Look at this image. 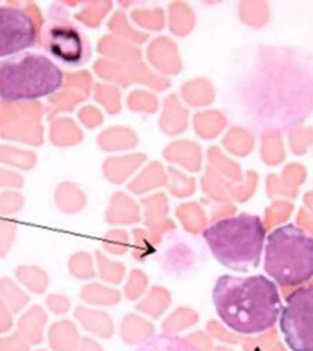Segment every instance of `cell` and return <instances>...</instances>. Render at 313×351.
I'll return each mask as SVG.
<instances>
[{
  "label": "cell",
  "instance_id": "obj_1",
  "mask_svg": "<svg viewBox=\"0 0 313 351\" xmlns=\"http://www.w3.org/2000/svg\"><path fill=\"white\" fill-rule=\"evenodd\" d=\"M213 301L220 319L243 335L268 330L277 323L283 308L277 285L263 274L220 276L214 285Z\"/></svg>",
  "mask_w": 313,
  "mask_h": 351
},
{
  "label": "cell",
  "instance_id": "obj_6",
  "mask_svg": "<svg viewBox=\"0 0 313 351\" xmlns=\"http://www.w3.org/2000/svg\"><path fill=\"white\" fill-rule=\"evenodd\" d=\"M43 43L48 53L63 64L81 65L89 55L86 40L69 22H49L43 29Z\"/></svg>",
  "mask_w": 313,
  "mask_h": 351
},
{
  "label": "cell",
  "instance_id": "obj_2",
  "mask_svg": "<svg viewBox=\"0 0 313 351\" xmlns=\"http://www.w3.org/2000/svg\"><path fill=\"white\" fill-rule=\"evenodd\" d=\"M203 238L217 262L239 273H248L259 265L266 229L258 216L242 213L214 222Z\"/></svg>",
  "mask_w": 313,
  "mask_h": 351
},
{
  "label": "cell",
  "instance_id": "obj_8",
  "mask_svg": "<svg viewBox=\"0 0 313 351\" xmlns=\"http://www.w3.org/2000/svg\"><path fill=\"white\" fill-rule=\"evenodd\" d=\"M139 351H205L199 343L191 337L174 335H161L148 340Z\"/></svg>",
  "mask_w": 313,
  "mask_h": 351
},
{
  "label": "cell",
  "instance_id": "obj_5",
  "mask_svg": "<svg viewBox=\"0 0 313 351\" xmlns=\"http://www.w3.org/2000/svg\"><path fill=\"white\" fill-rule=\"evenodd\" d=\"M279 328L293 351H313V285L299 288L286 298Z\"/></svg>",
  "mask_w": 313,
  "mask_h": 351
},
{
  "label": "cell",
  "instance_id": "obj_3",
  "mask_svg": "<svg viewBox=\"0 0 313 351\" xmlns=\"http://www.w3.org/2000/svg\"><path fill=\"white\" fill-rule=\"evenodd\" d=\"M62 84V70L45 55L25 51L0 60V98L8 103L47 97Z\"/></svg>",
  "mask_w": 313,
  "mask_h": 351
},
{
  "label": "cell",
  "instance_id": "obj_4",
  "mask_svg": "<svg viewBox=\"0 0 313 351\" xmlns=\"http://www.w3.org/2000/svg\"><path fill=\"white\" fill-rule=\"evenodd\" d=\"M264 270L282 287H296L313 277V238L293 224L268 236Z\"/></svg>",
  "mask_w": 313,
  "mask_h": 351
},
{
  "label": "cell",
  "instance_id": "obj_7",
  "mask_svg": "<svg viewBox=\"0 0 313 351\" xmlns=\"http://www.w3.org/2000/svg\"><path fill=\"white\" fill-rule=\"evenodd\" d=\"M36 38L34 19L26 10L15 5H0V58L32 48Z\"/></svg>",
  "mask_w": 313,
  "mask_h": 351
}]
</instances>
